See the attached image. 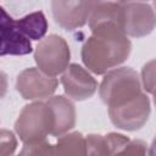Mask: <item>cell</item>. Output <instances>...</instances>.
Masks as SVG:
<instances>
[{
    "label": "cell",
    "instance_id": "6",
    "mask_svg": "<svg viewBox=\"0 0 156 156\" xmlns=\"http://www.w3.org/2000/svg\"><path fill=\"white\" fill-rule=\"evenodd\" d=\"M108 115L115 126L127 130H135L144 126L150 115V101L145 94H140L134 100L108 108Z\"/></svg>",
    "mask_w": 156,
    "mask_h": 156
},
{
    "label": "cell",
    "instance_id": "7",
    "mask_svg": "<svg viewBox=\"0 0 156 156\" xmlns=\"http://www.w3.org/2000/svg\"><path fill=\"white\" fill-rule=\"evenodd\" d=\"M57 87V80L46 76L39 68H27L22 71L16 82L17 91L27 100L49 98Z\"/></svg>",
    "mask_w": 156,
    "mask_h": 156
},
{
    "label": "cell",
    "instance_id": "2",
    "mask_svg": "<svg viewBox=\"0 0 156 156\" xmlns=\"http://www.w3.org/2000/svg\"><path fill=\"white\" fill-rule=\"evenodd\" d=\"M54 127V113L50 106L44 102L24 106L15 123V129L24 144L44 141L48 134H52Z\"/></svg>",
    "mask_w": 156,
    "mask_h": 156
},
{
    "label": "cell",
    "instance_id": "15",
    "mask_svg": "<svg viewBox=\"0 0 156 156\" xmlns=\"http://www.w3.org/2000/svg\"><path fill=\"white\" fill-rule=\"evenodd\" d=\"M21 156H57L56 149L51 144L44 141L34 143V144H24L22 149Z\"/></svg>",
    "mask_w": 156,
    "mask_h": 156
},
{
    "label": "cell",
    "instance_id": "14",
    "mask_svg": "<svg viewBox=\"0 0 156 156\" xmlns=\"http://www.w3.org/2000/svg\"><path fill=\"white\" fill-rule=\"evenodd\" d=\"M57 156H85L87 140L80 133L61 135L55 145Z\"/></svg>",
    "mask_w": 156,
    "mask_h": 156
},
{
    "label": "cell",
    "instance_id": "11",
    "mask_svg": "<svg viewBox=\"0 0 156 156\" xmlns=\"http://www.w3.org/2000/svg\"><path fill=\"white\" fill-rule=\"evenodd\" d=\"M85 156H116V154L129 143L127 136L116 133H110L107 135L90 134L85 138Z\"/></svg>",
    "mask_w": 156,
    "mask_h": 156
},
{
    "label": "cell",
    "instance_id": "20",
    "mask_svg": "<svg viewBox=\"0 0 156 156\" xmlns=\"http://www.w3.org/2000/svg\"><path fill=\"white\" fill-rule=\"evenodd\" d=\"M154 102H155V106H156V91L154 93Z\"/></svg>",
    "mask_w": 156,
    "mask_h": 156
},
{
    "label": "cell",
    "instance_id": "13",
    "mask_svg": "<svg viewBox=\"0 0 156 156\" xmlns=\"http://www.w3.org/2000/svg\"><path fill=\"white\" fill-rule=\"evenodd\" d=\"M17 26L29 40H43L48 30V21L41 11H35L16 20Z\"/></svg>",
    "mask_w": 156,
    "mask_h": 156
},
{
    "label": "cell",
    "instance_id": "3",
    "mask_svg": "<svg viewBox=\"0 0 156 156\" xmlns=\"http://www.w3.org/2000/svg\"><path fill=\"white\" fill-rule=\"evenodd\" d=\"M141 93L138 73L130 67H122L111 71L100 85V98L108 108L122 106Z\"/></svg>",
    "mask_w": 156,
    "mask_h": 156
},
{
    "label": "cell",
    "instance_id": "18",
    "mask_svg": "<svg viewBox=\"0 0 156 156\" xmlns=\"http://www.w3.org/2000/svg\"><path fill=\"white\" fill-rule=\"evenodd\" d=\"M0 139H1V156H12L17 145L13 133L6 129H1Z\"/></svg>",
    "mask_w": 156,
    "mask_h": 156
},
{
    "label": "cell",
    "instance_id": "9",
    "mask_svg": "<svg viewBox=\"0 0 156 156\" xmlns=\"http://www.w3.org/2000/svg\"><path fill=\"white\" fill-rule=\"evenodd\" d=\"M95 4L96 2L54 1L51 2L52 16L57 24L67 30H72L84 26L87 21L90 20Z\"/></svg>",
    "mask_w": 156,
    "mask_h": 156
},
{
    "label": "cell",
    "instance_id": "19",
    "mask_svg": "<svg viewBox=\"0 0 156 156\" xmlns=\"http://www.w3.org/2000/svg\"><path fill=\"white\" fill-rule=\"evenodd\" d=\"M147 156H156V135L149 147V151H147Z\"/></svg>",
    "mask_w": 156,
    "mask_h": 156
},
{
    "label": "cell",
    "instance_id": "21",
    "mask_svg": "<svg viewBox=\"0 0 156 156\" xmlns=\"http://www.w3.org/2000/svg\"><path fill=\"white\" fill-rule=\"evenodd\" d=\"M154 6H155V7H156V2H154Z\"/></svg>",
    "mask_w": 156,
    "mask_h": 156
},
{
    "label": "cell",
    "instance_id": "10",
    "mask_svg": "<svg viewBox=\"0 0 156 156\" xmlns=\"http://www.w3.org/2000/svg\"><path fill=\"white\" fill-rule=\"evenodd\" d=\"M65 93L74 100L89 99L96 90V80L80 66L71 65L61 78Z\"/></svg>",
    "mask_w": 156,
    "mask_h": 156
},
{
    "label": "cell",
    "instance_id": "8",
    "mask_svg": "<svg viewBox=\"0 0 156 156\" xmlns=\"http://www.w3.org/2000/svg\"><path fill=\"white\" fill-rule=\"evenodd\" d=\"M0 28H1V56L6 55H27L32 52L30 40L22 33L17 26L16 20H13L6 10L0 6Z\"/></svg>",
    "mask_w": 156,
    "mask_h": 156
},
{
    "label": "cell",
    "instance_id": "16",
    "mask_svg": "<svg viewBox=\"0 0 156 156\" xmlns=\"http://www.w3.org/2000/svg\"><path fill=\"white\" fill-rule=\"evenodd\" d=\"M141 76H143L144 89L154 94L156 91V58L147 62L144 66Z\"/></svg>",
    "mask_w": 156,
    "mask_h": 156
},
{
    "label": "cell",
    "instance_id": "5",
    "mask_svg": "<svg viewBox=\"0 0 156 156\" xmlns=\"http://www.w3.org/2000/svg\"><path fill=\"white\" fill-rule=\"evenodd\" d=\"M122 27L126 35L144 37L152 32L156 26V15L149 4L121 2Z\"/></svg>",
    "mask_w": 156,
    "mask_h": 156
},
{
    "label": "cell",
    "instance_id": "4",
    "mask_svg": "<svg viewBox=\"0 0 156 156\" xmlns=\"http://www.w3.org/2000/svg\"><path fill=\"white\" fill-rule=\"evenodd\" d=\"M34 58L41 72L55 78L68 68L69 48L63 38L52 34L40 40L35 48Z\"/></svg>",
    "mask_w": 156,
    "mask_h": 156
},
{
    "label": "cell",
    "instance_id": "17",
    "mask_svg": "<svg viewBox=\"0 0 156 156\" xmlns=\"http://www.w3.org/2000/svg\"><path fill=\"white\" fill-rule=\"evenodd\" d=\"M116 156H147L146 145L141 140L129 141L122 150H119Z\"/></svg>",
    "mask_w": 156,
    "mask_h": 156
},
{
    "label": "cell",
    "instance_id": "1",
    "mask_svg": "<svg viewBox=\"0 0 156 156\" xmlns=\"http://www.w3.org/2000/svg\"><path fill=\"white\" fill-rule=\"evenodd\" d=\"M90 29L93 35L82 49V60L90 71L102 74L128 57L132 45L119 26L102 23Z\"/></svg>",
    "mask_w": 156,
    "mask_h": 156
},
{
    "label": "cell",
    "instance_id": "22",
    "mask_svg": "<svg viewBox=\"0 0 156 156\" xmlns=\"http://www.w3.org/2000/svg\"><path fill=\"white\" fill-rule=\"evenodd\" d=\"M20 156H21V155H20Z\"/></svg>",
    "mask_w": 156,
    "mask_h": 156
},
{
    "label": "cell",
    "instance_id": "12",
    "mask_svg": "<svg viewBox=\"0 0 156 156\" xmlns=\"http://www.w3.org/2000/svg\"><path fill=\"white\" fill-rule=\"evenodd\" d=\"M55 118V127L52 130V135L61 136L63 133L73 128L74 121H76V112L73 104L65 96H54L50 98L46 102Z\"/></svg>",
    "mask_w": 156,
    "mask_h": 156
}]
</instances>
